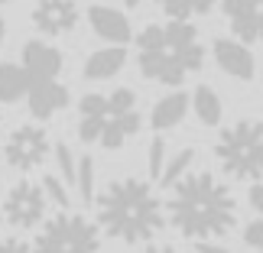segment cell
I'll use <instances>...</instances> for the list:
<instances>
[{
  "label": "cell",
  "instance_id": "5bb4252c",
  "mask_svg": "<svg viewBox=\"0 0 263 253\" xmlns=\"http://www.w3.org/2000/svg\"><path fill=\"white\" fill-rule=\"evenodd\" d=\"M88 20H91V29H95L101 39H110V43H117V46L130 43V23L120 10L98 4V7L88 10Z\"/></svg>",
  "mask_w": 263,
  "mask_h": 253
},
{
  "label": "cell",
  "instance_id": "44dd1931",
  "mask_svg": "<svg viewBox=\"0 0 263 253\" xmlns=\"http://www.w3.org/2000/svg\"><path fill=\"white\" fill-rule=\"evenodd\" d=\"M75 185H78V195L82 201H95V159L82 156L75 166Z\"/></svg>",
  "mask_w": 263,
  "mask_h": 253
},
{
  "label": "cell",
  "instance_id": "d4e9b609",
  "mask_svg": "<svg viewBox=\"0 0 263 253\" xmlns=\"http://www.w3.org/2000/svg\"><path fill=\"white\" fill-rule=\"evenodd\" d=\"M244 244L263 253V218H260V221H250V224H247V230H244Z\"/></svg>",
  "mask_w": 263,
  "mask_h": 253
},
{
  "label": "cell",
  "instance_id": "8992f818",
  "mask_svg": "<svg viewBox=\"0 0 263 253\" xmlns=\"http://www.w3.org/2000/svg\"><path fill=\"white\" fill-rule=\"evenodd\" d=\"M134 104H137V94L127 88H117L107 98V117L101 124V137H98V143L104 149H120L140 130V114L134 110Z\"/></svg>",
  "mask_w": 263,
  "mask_h": 253
},
{
  "label": "cell",
  "instance_id": "30bf717a",
  "mask_svg": "<svg viewBox=\"0 0 263 253\" xmlns=\"http://www.w3.org/2000/svg\"><path fill=\"white\" fill-rule=\"evenodd\" d=\"M33 23L39 33L62 36L78 23V7L72 0H39L33 10Z\"/></svg>",
  "mask_w": 263,
  "mask_h": 253
},
{
  "label": "cell",
  "instance_id": "4dcf8cb0",
  "mask_svg": "<svg viewBox=\"0 0 263 253\" xmlns=\"http://www.w3.org/2000/svg\"><path fill=\"white\" fill-rule=\"evenodd\" d=\"M124 4H127V7H137V4H140V0H124Z\"/></svg>",
  "mask_w": 263,
  "mask_h": 253
},
{
  "label": "cell",
  "instance_id": "7402d4cb",
  "mask_svg": "<svg viewBox=\"0 0 263 253\" xmlns=\"http://www.w3.org/2000/svg\"><path fill=\"white\" fill-rule=\"evenodd\" d=\"M39 188H43V195H49L59 208H68V191H65V185H62L59 176H43V185Z\"/></svg>",
  "mask_w": 263,
  "mask_h": 253
},
{
  "label": "cell",
  "instance_id": "6da1fadb",
  "mask_svg": "<svg viewBox=\"0 0 263 253\" xmlns=\"http://www.w3.org/2000/svg\"><path fill=\"white\" fill-rule=\"evenodd\" d=\"M169 221L182 237L208 244L211 237L231 234V227L237 224V201L211 172H192L173 185Z\"/></svg>",
  "mask_w": 263,
  "mask_h": 253
},
{
  "label": "cell",
  "instance_id": "603a6c76",
  "mask_svg": "<svg viewBox=\"0 0 263 253\" xmlns=\"http://www.w3.org/2000/svg\"><path fill=\"white\" fill-rule=\"evenodd\" d=\"M55 159H59V169H62L65 185H75V159H72V153H68V146H65V143H59V146H55Z\"/></svg>",
  "mask_w": 263,
  "mask_h": 253
},
{
  "label": "cell",
  "instance_id": "4fadbf2b",
  "mask_svg": "<svg viewBox=\"0 0 263 253\" xmlns=\"http://www.w3.org/2000/svg\"><path fill=\"white\" fill-rule=\"evenodd\" d=\"M215 59L221 65V72H228L231 78H254V59H250L244 43H234V39H218L215 43Z\"/></svg>",
  "mask_w": 263,
  "mask_h": 253
},
{
  "label": "cell",
  "instance_id": "ffe728a7",
  "mask_svg": "<svg viewBox=\"0 0 263 253\" xmlns=\"http://www.w3.org/2000/svg\"><path fill=\"white\" fill-rule=\"evenodd\" d=\"M192 159H195V149H182L179 156H173V159L163 166V172H159V182H163L166 188H173L176 182L185 176V169L192 166Z\"/></svg>",
  "mask_w": 263,
  "mask_h": 253
},
{
  "label": "cell",
  "instance_id": "d6986e66",
  "mask_svg": "<svg viewBox=\"0 0 263 253\" xmlns=\"http://www.w3.org/2000/svg\"><path fill=\"white\" fill-rule=\"evenodd\" d=\"M159 7L169 13V20L189 23L192 13H208V10L215 7V0H159Z\"/></svg>",
  "mask_w": 263,
  "mask_h": 253
},
{
  "label": "cell",
  "instance_id": "5b68a950",
  "mask_svg": "<svg viewBox=\"0 0 263 253\" xmlns=\"http://www.w3.org/2000/svg\"><path fill=\"white\" fill-rule=\"evenodd\" d=\"M33 253H101V234L85 215H52L39 230Z\"/></svg>",
  "mask_w": 263,
  "mask_h": 253
},
{
  "label": "cell",
  "instance_id": "9c48e42d",
  "mask_svg": "<svg viewBox=\"0 0 263 253\" xmlns=\"http://www.w3.org/2000/svg\"><path fill=\"white\" fill-rule=\"evenodd\" d=\"M224 13L244 43H263V0H224Z\"/></svg>",
  "mask_w": 263,
  "mask_h": 253
},
{
  "label": "cell",
  "instance_id": "1f68e13d",
  "mask_svg": "<svg viewBox=\"0 0 263 253\" xmlns=\"http://www.w3.org/2000/svg\"><path fill=\"white\" fill-rule=\"evenodd\" d=\"M4 4H7V0H0V7H4Z\"/></svg>",
  "mask_w": 263,
  "mask_h": 253
},
{
  "label": "cell",
  "instance_id": "ac0fdd59",
  "mask_svg": "<svg viewBox=\"0 0 263 253\" xmlns=\"http://www.w3.org/2000/svg\"><path fill=\"white\" fill-rule=\"evenodd\" d=\"M192 104H195V114H198V120L205 127H215L218 120H221V101H218V94L211 88H195V94H192Z\"/></svg>",
  "mask_w": 263,
  "mask_h": 253
},
{
  "label": "cell",
  "instance_id": "277c9868",
  "mask_svg": "<svg viewBox=\"0 0 263 253\" xmlns=\"http://www.w3.org/2000/svg\"><path fill=\"white\" fill-rule=\"evenodd\" d=\"M215 153L231 179L260 182L263 179V124L260 120H240V124L221 130Z\"/></svg>",
  "mask_w": 263,
  "mask_h": 253
},
{
  "label": "cell",
  "instance_id": "f546056e",
  "mask_svg": "<svg viewBox=\"0 0 263 253\" xmlns=\"http://www.w3.org/2000/svg\"><path fill=\"white\" fill-rule=\"evenodd\" d=\"M4 33H7V26H4V20H0V43H4Z\"/></svg>",
  "mask_w": 263,
  "mask_h": 253
},
{
  "label": "cell",
  "instance_id": "8fae6325",
  "mask_svg": "<svg viewBox=\"0 0 263 253\" xmlns=\"http://www.w3.org/2000/svg\"><path fill=\"white\" fill-rule=\"evenodd\" d=\"M23 72L33 82H55L62 72V52L46 43H26L23 46Z\"/></svg>",
  "mask_w": 263,
  "mask_h": 253
},
{
  "label": "cell",
  "instance_id": "cb8c5ba5",
  "mask_svg": "<svg viewBox=\"0 0 263 253\" xmlns=\"http://www.w3.org/2000/svg\"><path fill=\"white\" fill-rule=\"evenodd\" d=\"M163 166H166V143H163V137H156L153 146H149V176L159 179Z\"/></svg>",
  "mask_w": 263,
  "mask_h": 253
},
{
  "label": "cell",
  "instance_id": "ba28073f",
  "mask_svg": "<svg viewBox=\"0 0 263 253\" xmlns=\"http://www.w3.org/2000/svg\"><path fill=\"white\" fill-rule=\"evenodd\" d=\"M4 156H7V163L13 169H20V172H29V169L43 166V159L49 156L46 130H39V127H20V130H13L10 140H7Z\"/></svg>",
  "mask_w": 263,
  "mask_h": 253
},
{
  "label": "cell",
  "instance_id": "83f0119b",
  "mask_svg": "<svg viewBox=\"0 0 263 253\" xmlns=\"http://www.w3.org/2000/svg\"><path fill=\"white\" fill-rule=\"evenodd\" d=\"M195 250H198V253H231V250H224V247H218V244H198Z\"/></svg>",
  "mask_w": 263,
  "mask_h": 253
},
{
  "label": "cell",
  "instance_id": "f1b7e54d",
  "mask_svg": "<svg viewBox=\"0 0 263 253\" xmlns=\"http://www.w3.org/2000/svg\"><path fill=\"white\" fill-rule=\"evenodd\" d=\"M143 253H176V250L173 247H146Z\"/></svg>",
  "mask_w": 263,
  "mask_h": 253
},
{
  "label": "cell",
  "instance_id": "484cf974",
  "mask_svg": "<svg viewBox=\"0 0 263 253\" xmlns=\"http://www.w3.org/2000/svg\"><path fill=\"white\" fill-rule=\"evenodd\" d=\"M0 253H33V247L20 237H7V240H0Z\"/></svg>",
  "mask_w": 263,
  "mask_h": 253
},
{
  "label": "cell",
  "instance_id": "3957f363",
  "mask_svg": "<svg viewBox=\"0 0 263 253\" xmlns=\"http://www.w3.org/2000/svg\"><path fill=\"white\" fill-rule=\"evenodd\" d=\"M140 46V72L163 85H182L185 75L198 72L205 62V46L198 43V29L192 23L146 26L137 39Z\"/></svg>",
  "mask_w": 263,
  "mask_h": 253
},
{
  "label": "cell",
  "instance_id": "e0dca14e",
  "mask_svg": "<svg viewBox=\"0 0 263 253\" xmlns=\"http://www.w3.org/2000/svg\"><path fill=\"white\" fill-rule=\"evenodd\" d=\"M29 91V78L23 72V65L16 62H0V101L4 104H13Z\"/></svg>",
  "mask_w": 263,
  "mask_h": 253
},
{
  "label": "cell",
  "instance_id": "7a4b0ae2",
  "mask_svg": "<svg viewBox=\"0 0 263 253\" xmlns=\"http://www.w3.org/2000/svg\"><path fill=\"white\" fill-rule=\"evenodd\" d=\"M98 227L124 244H146L163 230V201L143 179H117L95 198Z\"/></svg>",
  "mask_w": 263,
  "mask_h": 253
},
{
  "label": "cell",
  "instance_id": "9a60e30c",
  "mask_svg": "<svg viewBox=\"0 0 263 253\" xmlns=\"http://www.w3.org/2000/svg\"><path fill=\"white\" fill-rule=\"evenodd\" d=\"M185 110H189V94H185V91H173V94H166V98L153 107L149 124H153V130H169V127L182 124Z\"/></svg>",
  "mask_w": 263,
  "mask_h": 253
},
{
  "label": "cell",
  "instance_id": "4316f807",
  "mask_svg": "<svg viewBox=\"0 0 263 253\" xmlns=\"http://www.w3.org/2000/svg\"><path fill=\"white\" fill-rule=\"evenodd\" d=\"M250 205H254V211H260V218H263V179L250 188Z\"/></svg>",
  "mask_w": 263,
  "mask_h": 253
},
{
  "label": "cell",
  "instance_id": "2e32d148",
  "mask_svg": "<svg viewBox=\"0 0 263 253\" xmlns=\"http://www.w3.org/2000/svg\"><path fill=\"white\" fill-rule=\"evenodd\" d=\"M124 59H127V52L120 46H114V49H101V52H91L88 55V62H85V75L88 78H114L120 68H124Z\"/></svg>",
  "mask_w": 263,
  "mask_h": 253
},
{
  "label": "cell",
  "instance_id": "d6a6232c",
  "mask_svg": "<svg viewBox=\"0 0 263 253\" xmlns=\"http://www.w3.org/2000/svg\"><path fill=\"white\" fill-rule=\"evenodd\" d=\"M0 224H4V215H0Z\"/></svg>",
  "mask_w": 263,
  "mask_h": 253
},
{
  "label": "cell",
  "instance_id": "52a82bcc",
  "mask_svg": "<svg viewBox=\"0 0 263 253\" xmlns=\"http://www.w3.org/2000/svg\"><path fill=\"white\" fill-rule=\"evenodd\" d=\"M13 227L26 230V227H36L39 221L46 218V195L43 188L33 185V182H16L13 188H10V195L4 201V211H0Z\"/></svg>",
  "mask_w": 263,
  "mask_h": 253
},
{
  "label": "cell",
  "instance_id": "7c38bea8",
  "mask_svg": "<svg viewBox=\"0 0 263 253\" xmlns=\"http://www.w3.org/2000/svg\"><path fill=\"white\" fill-rule=\"evenodd\" d=\"M26 98H29L33 117H39V120H49L55 110H62L68 104V91L59 82H33L26 91Z\"/></svg>",
  "mask_w": 263,
  "mask_h": 253
}]
</instances>
